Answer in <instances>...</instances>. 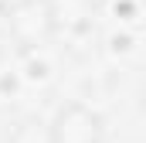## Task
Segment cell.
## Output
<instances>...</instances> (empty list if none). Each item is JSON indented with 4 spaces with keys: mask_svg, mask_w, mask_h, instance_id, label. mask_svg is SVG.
Returning <instances> with one entry per match:
<instances>
[{
    "mask_svg": "<svg viewBox=\"0 0 146 143\" xmlns=\"http://www.w3.org/2000/svg\"><path fill=\"white\" fill-rule=\"evenodd\" d=\"M10 143H48V126L37 130V123H24V126L14 133V140H10Z\"/></svg>",
    "mask_w": 146,
    "mask_h": 143,
    "instance_id": "3",
    "label": "cell"
},
{
    "mask_svg": "<svg viewBox=\"0 0 146 143\" xmlns=\"http://www.w3.org/2000/svg\"><path fill=\"white\" fill-rule=\"evenodd\" d=\"M0 17H3L7 37L24 51H34L41 44H48L58 31L54 0H10V3L0 7Z\"/></svg>",
    "mask_w": 146,
    "mask_h": 143,
    "instance_id": "1",
    "label": "cell"
},
{
    "mask_svg": "<svg viewBox=\"0 0 146 143\" xmlns=\"http://www.w3.org/2000/svg\"><path fill=\"white\" fill-rule=\"evenodd\" d=\"M48 143H106L102 116L85 102H65L48 123Z\"/></svg>",
    "mask_w": 146,
    "mask_h": 143,
    "instance_id": "2",
    "label": "cell"
}]
</instances>
